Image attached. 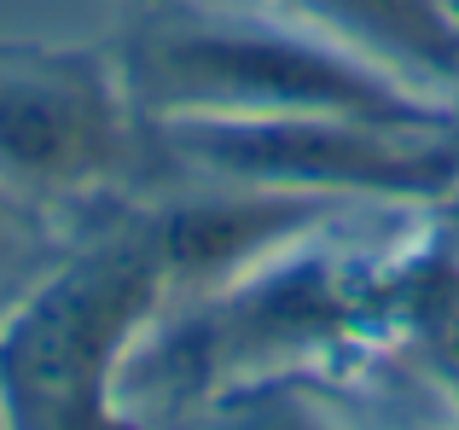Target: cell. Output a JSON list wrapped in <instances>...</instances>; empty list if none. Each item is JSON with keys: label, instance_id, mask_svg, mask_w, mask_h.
<instances>
[{"label": "cell", "instance_id": "1", "mask_svg": "<svg viewBox=\"0 0 459 430\" xmlns=\"http://www.w3.org/2000/svg\"><path fill=\"white\" fill-rule=\"evenodd\" d=\"M175 308L146 204L111 210L0 303V430H146L128 361Z\"/></svg>", "mask_w": 459, "mask_h": 430}, {"label": "cell", "instance_id": "2", "mask_svg": "<svg viewBox=\"0 0 459 430\" xmlns=\"http://www.w3.org/2000/svg\"><path fill=\"white\" fill-rule=\"evenodd\" d=\"M140 123L157 116H360V123H459L454 105L413 93L349 41L303 35L245 12L152 6L111 53Z\"/></svg>", "mask_w": 459, "mask_h": 430}, {"label": "cell", "instance_id": "3", "mask_svg": "<svg viewBox=\"0 0 459 430\" xmlns=\"http://www.w3.org/2000/svg\"><path fill=\"white\" fill-rule=\"evenodd\" d=\"M390 331V268L332 256H262L215 291L175 303L128 361V408L192 413L204 401L262 384H291L303 366L332 361ZM152 430V425H146Z\"/></svg>", "mask_w": 459, "mask_h": 430}, {"label": "cell", "instance_id": "4", "mask_svg": "<svg viewBox=\"0 0 459 430\" xmlns=\"http://www.w3.org/2000/svg\"><path fill=\"white\" fill-rule=\"evenodd\" d=\"M146 146L180 175L285 193H459V123H360V116H157Z\"/></svg>", "mask_w": 459, "mask_h": 430}, {"label": "cell", "instance_id": "5", "mask_svg": "<svg viewBox=\"0 0 459 430\" xmlns=\"http://www.w3.org/2000/svg\"><path fill=\"white\" fill-rule=\"evenodd\" d=\"M146 151L111 53L0 41V186L65 215L100 204Z\"/></svg>", "mask_w": 459, "mask_h": 430}, {"label": "cell", "instance_id": "6", "mask_svg": "<svg viewBox=\"0 0 459 430\" xmlns=\"http://www.w3.org/2000/svg\"><path fill=\"white\" fill-rule=\"evenodd\" d=\"M390 331L459 408V245H430L390 268Z\"/></svg>", "mask_w": 459, "mask_h": 430}, {"label": "cell", "instance_id": "7", "mask_svg": "<svg viewBox=\"0 0 459 430\" xmlns=\"http://www.w3.org/2000/svg\"><path fill=\"white\" fill-rule=\"evenodd\" d=\"M198 419V430H325L308 413V401L297 396V384H262V390H238V396L204 401V408L180 413Z\"/></svg>", "mask_w": 459, "mask_h": 430}, {"label": "cell", "instance_id": "8", "mask_svg": "<svg viewBox=\"0 0 459 430\" xmlns=\"http://www.w3.org/2000/svg\"><path fill=\"white\" fill-rule=\"evenodd\" d=\"M53 221H58V215L35 210L30 198H18V193L0 186V291H6V297L18 291L47 256H53V250H47V227H53Z\"/></svg>", "mask_w": 459, "mask_h": 430}]
</instances>
